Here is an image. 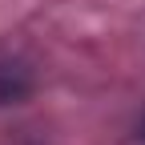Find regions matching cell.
<instances>
[{
	"label": "cell",
	"instance_id": "cell-1",
	"mask_svg": "<svg viewBox=\"0 0 145 145\" xmlns=\"http://www.w3.org/2000/svg\"><path fill=\"white\" fill-rule=\"evenodd\" d=\"M28 89H32V81H28V69L12 65V61H0V105L20 101Z\"/></svg>",
	"mask_w": 145,
	"mask_h": 145
}]
</instances>
